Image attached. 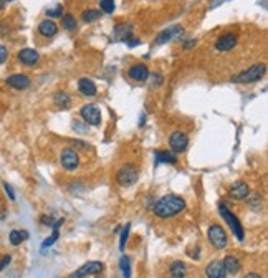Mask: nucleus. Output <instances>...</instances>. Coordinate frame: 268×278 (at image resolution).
Masks as SVG:
<instances>
[{
	"mask_svg": "<svg viewBox=\"0 0 268 278\" xmlns=\"http://www.w3.org/2000/svg\"><path fill=\"white\" fill-rule=\"evenodd\" d=\"M186 200L182 199L181 196H174V194H169V196L161 197L156 204H154V216H157L159 218H171L179 216L181 212L186 210Z\"/></svg>",
	"mask_w": 268,
	"mask_h": 278,
	"instance_id": "nucleus-1",
	"label": "nucleus"
},
{
	"mask_svg": "<svg viewBox=\"0 0 268 278\" xmlns=\"http://www.w3.org/2000/svg\"><path fill=\"white\" fill-rule=\"evenodd\" d=\"M219 214H220V217L225 220V224L230 227V230L235 234V237L242 242V240L245 238V230H244V227H242L240 220H238V217L227 207L225 202H220L219 204Z\"/></svg>",
	"mask_w": 268,
	"mask_h": 278,
	"instance_id": "nucleus-2",
	"label": "nucleus"
},
{
	"mask_svg": "<svg viewBox=\"0 0 268 278\" xmlns=\"http://www.w3.org/2000/svg\"><path fill=\"white\" fill-rule=\"evenodd\" d=\"M137 179H139V169L134 164H123L116 174V180L121 187H131L137 182Z\"/></svg>",
	"mask_w": 268,
	"mask_h": 278,
	"instance_id": "nucleus-3",
	"label": "nucleus"
},
{
	"mask_svg": "<svg viewBox=\"0 0 268 278\" xmlns=\"http://www.w3.org/2000/svg\"><path fill=\"white\" fill-rule=\"evenodd\" d=\"M265 71H267V66L260 63V65H253L250 66L249 70L242 71V73L235 75L232 77V81L235 83H255V81H260V79L265 77Z\"/></svg>",
	"mask_w": 268,
	"mask_h": 278,
	"instance_id": "nucleus-4",
	"label": "nucleus"
},
{
	"mask_svg": "<svg viewBox=\"0 0 268 278\" xmlns=\"http://www.w3.org/2000/svg\"><path fill=\"white\" fill-rule=\"evenodd\" d=\"M60 164L65 171H77L79 166V156L78 151L73 149V147H65L60 153Z\"/></svg>",
	"mask_w": 268,
	"mask_h": 278,
	"instance_id": "nucleus-5",
	"label": "nucleus"
},
{
	"mask_svg": "<svg viewBox=\"0 0 268 278\" xmlns=\"http://www.w3.org/2000/svg\"><path fill=\"white\" fill-rule=\"evenodd\" d=\"M207 235H209V242L212 243L213 248L222 250V248L227 247V234H225V230L219 224H212L209 227Z\"/></svg>",
	"mask_w": 268,
	"mask_h": 278,
	"instance_id": "nucleus-6",
	"label": "nucleus"
},
{
	"mask_svg": "<svg viewBox=\"0 0 268 278\" xmlns=\"http://www.w3.org/2000/svg\"><path fill=\"white\" fill-rule=\"evenodd\" d=\"M79 115H81L83 121L86 124L91 126H99L101 124V111L96 104H85L81 109H79Z\"/></svg>",
	"mask_w": 268,
	"mask_h": 278,
	"instance_id": "nucleus-7",
	"label": "nucleus"
},
{
	"mask_svg": "<svg viewBox=\"0 0 268 278\" xmlns=\"http://www.w3.org/2000/svg\"><path fill=\"white\" fill-rule=\"evenodd\" d=\"M104 268V265L101 262H96V260H91V262H86L85 265L75 270L71 273L70 278H85V277H90V275H98L101 273Z\"/></svg>",
	"mask_w": 268,
	"mask_h": 278,
	"instance_id": "nucleus-8",
	"label": "nucleus"
},
{
	"mask_svg": "<svg viewBox=\"0 0 268 278\" xmlns=\"http://www.w3.org/2000/svg\"><path fill=\"white\" fill-rule=\"evenodd\" d=\"M169 144H171V147H172V151L175 154L184 153L187 144H189V138H187V134L182 133V131H174L169 138Z\"/></svg>",
	"mask_w": 268,
	"mask_h": 278,
	"instance_id": "nucleus-9",
	"label": "nucleus"
},
{
	"mask_svg": "<svg viewBox=\"0 0 268 278\" xmlns=\"http://www.w3.org/2000/svg\"><path fill=\"white\" fill-rule=\"evenodd\" d=\"M134 33H133V25L131 23H121V25H116L113 28V40L115 41H126L129 39H133Z\"/></svg>",
	"mask_w": 268,
	"mask_h": 278,
	"instance_id": "nucleus-10",
	"label": "nucleus"
},
{
	"mask_svg": "<svg viewBox=\"0 0 268 278\" xmlns=\"http://www.w3.org/2000/svg\"><path fill=\"white\" fill-rule=\"evenodd\" d=\"M229 196L230 199L233 200H245L247 197L250 196V187L245 182H242V180H237V182L229 189Z\"/></svg>",
	"mask_w": 268,
	"mask_h": 278,
	"instance_id": "nucleus-11",
	"label": "nucleus"
},
{
	"mask_svg": "<svg viewBox=\"0 0 268 278\" xmlns=\"http://www.w3.org/2000/svg\"><path fill=\"white\" fill-rule=\"evenodd\" d=\"M237 41H238V39L235 33H224V35L217 39L215 48L219 50V52H230L233 46H237Z\"/></svg>",
	"mask_w": 268,
	"mask_h": 278,
	"instance_id": "nucleus-12",
	"label": "nucleus"
},
{
	"mask_svg": "<svg viewBox=\"0 0 268 278\" xmlns=\"http://www.w3.org/2000/svg\"><path fill=\"white\" fill-rule=\"evenodd\" d=\"M17 58H19V61L22 63V65L25 66H33V65H37L40 60V55L37 50H33V48H23V50H20L19 55H17Z\"/></svg>",
	"mask_w": 268,
	"mask_h": 278,
	"instance_id": "nucleus-13",
	"label": "nucleus"
},
{
	"mask_svg": "<svg viewBox=\"0 0 268 278\" xmlns=\"http://www.w3.org/2000/svg\"><path fill=\"white\" fill-rule=\"evenodd\" d=\"M128 77L134 79V81H144L149 77V68L144 63H136L128 70Z\"/></svg>",
	"mask_w": 268,
	"mask_h": 278,
	"instance_id": "nucleus-14",
	"label": "nucleus"
},
{
	"mask_svg": "<svg viewBox=\"0 0 268 278\" xmlns=\"http://www.w3.org/2000/svg\"><path fill=\"white\" fill-rule=\"evenodd\" d=\"M179 33H182V27H179V25H174V27H169L166 28V30H162L159 35L156 37V40H154V43L156 45H164L167 41H171L174 39V37H177Z\"/></svg>",
	"mask_w": 268,
	"mask_h": 278,
	"instance_id": "nucleus-15",
	"label": "nucleus"
},
{
	"mask_svg": "<svg viewBox=\"0 0 268 278\" xmlns=\"http://www.w3.org/2000/svg\"><path fill=\"white\" fill-rule=\"evenodd\" d=\"M5 83L10 88H14V90H27L32 81L27 75H12V77L5 79Z\"/></svg>",
	"mask_w": 268,
	"mask_h": 278,
	"instance_id": "nucleus-16",
	"label": "nucleus"
},
{
	"mask_svg": "<svg viewBox=\"0 0 268 278\" xmlns=\"http://www.w3.org/2000/svg\"><path fill=\"white\" fill-rule=\"evenodd\" d=\"M205 273H207L209 278H225L227 277V272H225L222 260H212V262L207 265V268H205Z\"/></svg>",
	"mask_w": 268,
	"mask_h": 278,
	"instance_id": "nucleus-17",
	"label": "nucleus"
},
{
	"mask_svg": "<svg viewBox=\"0 0 268 278\" xmlns=\"http://www.w3.org/2000/svg\"><path fill=\"white\" fill-rule=\"evenodd\" d=\"M38 33L41 37H47V39H52L58 33V25L53 22V20H43L38 25Z\"/></svg>",
	"mask_w": 268,
	"mask_h": 278,
	"instance_id": "nucleus-18",
	"label": "nucleus"
},
{
	"mask_svg": "<svg viewBox=\"0 0 268 278\" xmlns=\"http://www.w3.org/2000/svg\"><path fill=\"white\" fill-rule=\"evenodd\" d=\"M222 263H224L225 272L230 273V275H237V273L240 272V268H242L238 258H237V257H233V255H227L224 260H222Z\"/></svg>",
	"mask_w": 268,
	"mask_h": 278,
	"instance_id": "nucleus-19",
	"label": "nucleus"
},
{
	"mask_svg": "<svg viewBox=\"0 0 268 278\" xmlns=\"http://www.w3.org/2000/svg\"><path fill=\"white\" fill-rule=\"evenodd\" d=\"M78 90L79 93H83L85 96H95L98 93V88H96L95 81H91L90 78H81L78 81Z\"/></svg>",
	"mask_w": 268,
	"mask_h": 278,
	"instance_id": "nucleus-20",
	"label": "nucleus"
},
{
	"mask_svg": "<svg viewBox=\"0 0 268 278\" xmlns=\"http://www.w3.org/2000/svg\"><path fill=\"white\" fill-rule=\"evenodd\" d=\"M169 275H171V278H186L187 265L181 262V260H177V262H174L169 267Z\"/></svg>",
	"mask_w": 268,
	"mask_h": 278,
	"instance_id": "nucleus-21",
	"label": "nucleus"
},
{
	"mask_svg": "<svg viewBox=\"0 0 268 278\" xmlns=\"http://www.w3.org/2000/svg\"><path fill=\"white\" fill-rule=\"evenodd\" d=\"M154 158H156V164H177V156H175V153H171V151H156Z\"/></svg>",
	"mask_w": 268,
	"mask_h": 278,
	"instance_id": "nucleus-22",
	"label": "nucleus"
},
{
	"mask_svg": "<svg viewBox=\"0 0 268 278\" xmlns=\"http://www.w3.org/2000/svg\"><path fill=\"white\" fill-rule=\"evenodd\" d=\"M27 238H28V232L27 230L15 229V230L10 232V235H8V242H10V245H14V247H19L20 243L25 242Z\"/></svg>",
	"mask_w": 268,
	"mask_h": 278,
	"instance_id": "nucleus-23",
	"label": "nucleus"
},
{
	"mask_svg": "<svg viewBox=\"0 0 268 278\" xmlns=\"http://www.w3.org/2000/svg\"><path fill=\"white\" fill-rule=\"evenodd\" d=\"M53 101H55L57 106L61 109L70 108V104H71V98L66 91H57L55 95H53Z\"/></svg>",
	"mask_w": 268,
	"mask_h": 278,
	"instance_id": "nucleus-24",
	"label": "nucleus"
},
{
	"mask_svg": "<svg viewBox=\"0 0 268 278\" xmlns=\"http://www.w3.org/2000/svg\"><path fill=\"white\" fill-rule=\"evenodd\" d=\"M99 17H101V10H93V8H88L81 14V20L86 23H91V22H96V20H99Z\"/></svg>",
	"mask_w": 268,
	"mask_h": 278,
	"instance_id": "nucleus-25",
	"label": "nucleus"
},
{
	"mask_svg": "<svg viewBox=\"0 0 268 278\" xmlns=\"http://www.w3.org/2000/svg\"><path fill=\"white\" fill-rule=\"evenodd\" d=\"M61 25H63L65 30H77V19H75L71 14H65L63 17H61Z\"/></svg>",
	"mask_w": 268,
	"mask_h": 278,
	"instance_id": "nucleus-26",
	"label": "nucleus"
},
{
	"mask_svg": "<svg viewBox=\"0 0 268 278\" xmlns=\"http://www.w3.org/2000/svg\"><path fill=\"white\" fill-rule=\"evenodd\" d=\"M58 238H60V229H53V234L50 235L48 238H45V240H43V243H41V252H45V250H47V248L52 247Z\"/></svg>",
	"mask_w": 268,
	"mask_h": 278,
	"instance_id": "nucleus-27",
	"label": "nucleus"
},
{
	"mask_svg": "<svg viewBox=\"0 0 268 278\" xmlns=\"http://www.w3.org/2000/svg\"><path fill=\"white\" fill-rule=\"evenodd\" d=\"M119 267H121V272H123L124 278H131V262H129V257H126V255L121 257Z\"/></svg>",
	"mask_w": 268,
	"mask_h": 278,
	"instance_id": "nucleus-28",
	"label": "nucleus"
},
{
	"mask_svg": "<svg viewBox=\"0 0 268 278\" xmlns=\"http://www.w3.org/2000/svg\"><path fill=\"white\" fill-rule=\"evenodd\" d=\"M99 7H101V12H104V14H113L116 8V3L115 0H101Z\"/></svg>",
	"mask_w": 268,
	"mask_h": 278,
	"instance_id": "nucleus-29",
	"label": "nucleus"
},
{
	"mask_svg": "<svg viewBox=\"0 0 268 278\" xmlns=\"http://www.w3.org/2000/svg\"><path fill=\"white\" fill-rule=\"evenodd\" d=\"M129 230H131V225L126 224L123 227V230H121V240H119V250L123 252L124 247H126V240L129 237Z\"/></svg>",
	"mask_w": 268,
	"mask_h": 278,
	"instance_id": "nucleus-30",
	"label": "nucleus"
},
{
	"mask_svg": "<svg viewBox=\"0 0 268 278\" xmlns=\"http://www.w3.org/2000/svg\"><path fill=\"white\" fill-rule=\"evenodd\" d=\"M148 78L151 79V81H149L151 88H159L162 85V75L161 73H149Z\"/></svg>",
	"mask_w": 268,
	"mask_h": 278,
	"instance_id": "nucleus-31",
	"label": "nucleus"
},
{
	"mask_svg": "<svg viewBox=\"0 0 268 278\" xmlns=\"http://www.w3.org/2000/svg\"><path fill=\"white\" fill-rule=\"evenodd\" d=\"M47 15L50 19H58V17H63V5H55L53 8H48Z\"/></svg>",
	"mask_w": 268,
	"mask_h": 278,
	"instance_id": "nucleus-32",
	"label": "nucleus"
},
{
	"mask_svg": "<svg viewBox=\"0 0 268 278\" xmlns=\"http://www.w3.org/2000/svg\"><path fill=\"white\" fill-rule=\"evenodd\" d=\"M12 262V255H0V272H3Z\"/></svg>",
	"mask_w": 268,
	"mask_h": 278,
	"instance_id": "nucleus-33",
	"label": "nucleus"
},
{
	"mask_svg": "<svg viewBox=\"0 0 268 278\" xmlns=\"http://www.w3.org/2000/svg\"><path fill=\"white\" fill-rule=\"evenodd\" d=\"M7 58H8V50H7V46L0 45V65H2V63H5Z\"/></svg>",
	"mask_w": 268,
	"mask_h": 278,
	"instance_id": "nucleus-34",
	"label": "nucleus"
},
{
	"mask_svg": "<svg viewBox=\"0 0 268 278\" xmlns=\"http://www.w3.org/2000/svg\"><path fill=\"white\" fill-rule=\"evenodd\" d=\"M3 189H5L8 199H10V200H15V192H14V189H12V185L5 182V184H3Z\"/></svg>",
	"mask_w": 268,
	"mask_h": 278,
	"instance_id": "nucleus-35",
	"label": "nucleus"
},
{
	"mask_svg": "<svg viewBox=\"0 0 268 278\" xmlns=\"http://www.w3.org/2000/svg\"><path fill=\"white\" fill-rule=\"evenodd\" d=\"M81 123H73V129H77V131H79V133H86L88 131V128H81Z\"/></svg>",
	"mask_w": 268,
	"mask_h": 278,
	"instance_id": "nucleus-36",
	"label": "nucleus"
},
{
	"mask_svg": "<svg viewBox=\"0 0 268 278\" xmlns=\"http://www.w3.org/2000/svg\"><path fill=\"white\" fill-rule=\"evenodd\" d=\"M126 45H128V46H131V48H133V46H137V45H139V40L134 39V37H133V39H129V40L126 41Z\"/></svg>",
	"mask_w": 268,
	"mask_h": 278,
	"instance_id": "nucleus-37",
	"label": "nucleus"
},
{
	"mask_svg": "<svg viewBox=\"0 0 268 278\" xmlns=\"http://www.w3.org/2000/svg\"><path fill=\"white\" fill-rule=\"evenodd\" d=\"M244 278H263L260 273H255V272H250V273H247V275Z\"/></svg>",
	"mask_w": 268,
	"mask_h": 278,
	"instance_id": "nucleus-38",
	"label": "nucleus"
},
{
	"mask_svg": "<svg viewBox=\"0 0 268 278\" xmlns=\"http://www.w3.org/2000/svg\"><path fill=\"white\" fill-rule=\"evenodd\" d=\"M41 224H45V225H52V224H53V220H50V217H47V216H41Z\"/></svg>",
	"mask_w": 268,
	"mask_h": 278,
	"instance_id": "nucleus-39",
	"label": "nucleus"
},
{
	"mask_svg": "<svg viewBox=\"0 0 268 278\" xmlns=\"http://www.w3.org/2000/svg\"><path fill=\"white\" fill-rule=\"evenodd\" d=\"M194 45H195V40H189V41H186V43H184V48L189 50V48H192Z\"/></svg>",
	"mask_w": 268,
	"mask_h": 278,
	"instance_id": "nucleus-40",
	"label": "nucleus"
},
{
	"mask_svg": "<svg viewBox=\"0 0 268 278\" xmlns=\"http://www.w3.org/2000/svg\"><path fill=\"white\" fill-rule=\"evenodd\" d=\"M3 8H5V0H0V12H2Z\"/></svg>",
	"mask_w": 268,
	"mask_h": 278,
	"instance_id": "nucleus-41",
	"label": "nucleus"
},
{
	"mask_svg": "<svg viewBox=\"0 0 268 278\" xmlns=\"http://www.w3.org/2000/svg\"><path fill=\"white\" fill-rule=\"evenodd\" d=\"M7 2H14V0H7Z\"/></svg>",
	"mask_w": 268,
	"mask_h": 278,
	"instance_id": "nucleus-42",
	"label": "nucleus"
}]
</instances>
